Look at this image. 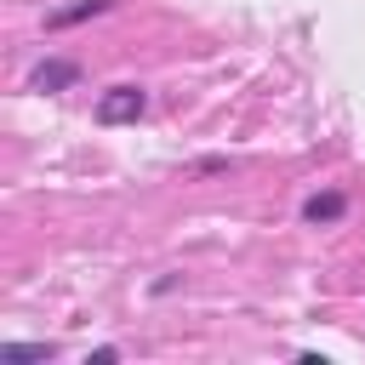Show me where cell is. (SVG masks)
I'll return each mask as SVG.
<instances>
[{"label":"cell","mask_w":365,"mask_h":365,"mask_svg":"<svg viewBox=\"0 0 365 365\" xmlns=\"http://www.w3.org/2000/svg\"><path fill=\"white\" fill-rule=\"evenodd\" d=\"M143 108H148L143 86H114L97 97V125H131V120H143Z\"/></svg>","instance_id":"1"},{"label":"cell","mask_w":365,"mask_h":365,"mask_svg":"<svg viewBox=\"0 0 365 365\" xmlns=\"http://www.w3.org/2000/svg\"><path fill=\"white\" fill-rule=\"evenodd\" d=\"M74 80H80V68H74V63H63V57H57V63H40V68L29 74V86H34V91H63V86H74Z\"/></svg>","instance_id":"2"},{"label":"cell","mask_w":365,"mask_h":365,"mask_svg":"<svg viewBox=\"0 0 365 365\" xmlns=\"http://www.w3.org/2000/svg\"><path fill=\"white\" fill-rule=\"evenodd\" d=\"M342 211H348V200H342V194H314V200L302 205V217H308V222H342Z\"/></svg>","instance_id":"3"},{"label":"cell","mask_w":365,"mask_h":365,"mask_svg":"<svg viewBox=\"0 0 365 365\" xmlns=\"http://www.w3.org/2000/svg\"><path fill=\"white\" fill-rule=\"evenodd\" d=\"M114 0H74V6H63V11H51L46 23L51 29H68V23H86V17H97V11H108Z\"/></svg>","instance_id":"4"},{"label":"cell","mask_w":365,"mask_h":365,"mask_svg":"<svg viewBox=\"0 0 365 365\" xmlns=\"http://www.w3.org/2000/svg\"><path fill=\"white\" fill-rule=\"evenodd\" d=\"M51 342H6V359H51Z\"/></svg>","instance_id":"5"}]
</instances>
